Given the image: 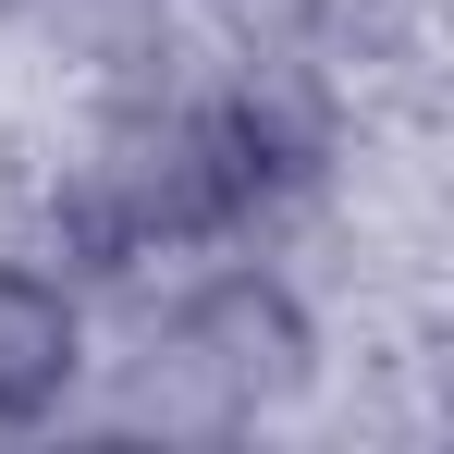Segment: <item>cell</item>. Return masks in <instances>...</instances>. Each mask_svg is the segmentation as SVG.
<instances>
[{
    "label": "cell",
    "instance_id": "1",
    "mask_svg": "<svg viewBox=\"0 0 454 454\" xmlns=\"http://www.w3.org/2000/svg\"><path fill=\"white\" fill-rule=\"evenodd\" d=\"M86 184L111 197V222L136 258H209V246H246V197H233V160L197 74L136 86V98H98V136H86Z\"/></svg>",
    "mask_w": 454,
    "mask_h": 454
},
{
    "label": "cell",
    "instance_id": "2",
    "mask_svg": "<svg viewBox=\"0 0 454 454\" xmlns=\"http://www.w3.org/2000/svg\"><path fill=\"white\" fill-rule=\"evenodd\" d=\"M209 123H222V160H233V197H246V246H270L283 222L332 209L344 160H356V86L319 74L307 50L283 37H246L222 74H197Z\"/></svg>",
    "mask_w": 454,
    "mask_h": 454
},
{
    "label": "cell",
    "instance_id": "3",
    "mask_svg": "<svg viewBox=\"0 0 454 454\" xmlns=\"http://www.w3.org/2000/svg\"><path fill=\"white\" fill-rule=\"evenodd\" d=\"M98 393V295L0 246V442L74 430Z\"/></svg>",
    "mask_w": 454,
    "mask_h": 454
},
{
    "label": "cell",
    "instance_id": "4",
    "mask_svg": "<svg viewBox=\"0 0 454 454\" xmlns=\"http://www.w3.org/2000/svg\"><path fill=\"white\" fill-rule=\"evenodd\" d=\"M270 37L307 50L319 74L369 86V74H405V62L430 50V0H283V12H270Z\"/></svg>",
    "mask_w": 454,
    "mask_h": 454
}]
</instances>
